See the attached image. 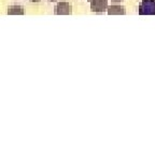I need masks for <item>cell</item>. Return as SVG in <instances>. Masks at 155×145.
<instances>
[{
  "label": "cell",
  "mask_w": 155,
  "mask_h": 145,
  "mask_svg": "<svg viewBox=\"0 0 155 145\" xmlns=\"http://www.w3.org/2000/svg\"><path fill=\"white\" fill-rule=\"evenodd\" d=\"M138 13L139 15H155V0H142Z\"/></svg>",
  "instance_id": "obj_1"
},
{
  "label": "cell",
  "mask_w": 155,
  "mask_h": 145,
  "mask_svg": "<svg viewBox=\"0 0 155 145\" xmlns=\"http://www.w3.org/2000/svg\"><path fill=\"white\" fill-rule=\"evenodd\" d=\"M54 13L56 15H70L72 13V5L67 1H61L54 8Z\"/></svg>",
  "instance_id": "obj_2"
},
{
  "label": "cell",
  "mask_w": 155,
  "mask_h": 145,
  "mask_svg": "<svg viewBox=\"0 0 155 145\" xmlns=\"http://www.w3.org/2000/svg\"><path fill=\"white\" fill-rule=\"evenodd\" d=\"M108 9V0H91V10L95 13H102Z\"/></svg>",
  "instance_id": "obj_3"
},
{
  "label": "cell",
  "mask_w": 155,
  "mask_h": 145,
  "mask_svg": "<svg viewBox=\"0 0 155 145\" xmlns=\"http://www.w3.org/2000/svg\"><path fill=\"white\" fill-rule=\"evenodd\" d=\"M107 12H108L109 15H124L126 13V11L123 5H110V7H108Z\"/></svg>",
  "instance_id": "obj_4"
},
{
  "label": "cell",
  "mask_w": 155,
  "mask_h": 145,
  "mask_svg": "<svg viewBox=\"0 0 155 145\" xmlns=\"http://www.w3.org/2000/svg\"><path fill=\"white\" fill-rule=\"evenodd\" d=\"M7 13L9 15H23L24 14V8L21 5H10L8 8Z\"/></svg>",
  "instance_id": "obj_5"
},
{
  "label": "cell",
  "mask_w": 155,
  "mask_h": 145,
  "mask_svg": "<svg viewBox=\"0 0 155 145\" xmlns=\"http://www.w3.org/2000/svg\"><path fill=\"white\" fill-rule=\"evenodd\" d=\"M30 1H31V2H39L40 0H30Z\"/></svg>",
  "instance_id": "obj_6"
},
{
  "label": "cell",
  "mask_w": 155,
  "mask_h": 145,
  "mask_svg": "<svg viewBox=\"0 0 155 145\" xmlns=\"http://www.w3.org/2000/svg\"><path fill=\"white\" fill-rule=\"evenodd\" d=\"M111 1H114V2H119V1H122V0H111Z\"/></svg>",
  "instance_id": "obj_7"
},
{
  "label": "cell",
  "mask_w": 155,
  "mask_h": 145,
  "mask_svg": "<svg viewBox=\"0 0 155 145\" xmlns=\"http://www.w3.org/2000/svg\"><path fill=\"white\" fill-rule=\"evenodd\" d=\"M48 1H57V0H48Z\"/></svg>",
  "instance_id": "obj_8"
},
{
  "label": "cell",
  "mask_w": 155,
  "mask_h": 145,
  "mask_svg": "<svg viewBox=\"0 0 155 145\" xmlns=\"http://www.w3.org/2000/svg\"><path fill=\"white\" fill-rule=\"evenodd\" d=\"M87 1H88V0H87Z\"/></svg>",
  "instance_id": "obj_9"
}]
</instances>
